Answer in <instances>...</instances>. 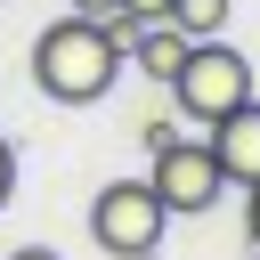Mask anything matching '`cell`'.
<instances>
[{
    "instance_id": "obj_4",
    "label": "cell",
    "mask_w": 260,
    "mask_h": 260,
    "mask_svg": "<svg viewBox=\"0 0 260 260\" xmlns=\"http://www.w3.org/2000/svg\"><path fill=\"white\" fill-rule=\"evenodd\" d=\"M154 162H146V187L162 195V211H211L219 195H228V171H219V154H211V138H162V146H146Z\"/></svg>"
},
{
    "instance_id": "obj_5",
    "label": "cell",
    "mask_w": 260,
    "mask_h": 260,
    "mask_svg": "<svg viewBox=\"0 0 260 260\" xmlns=\"http://www.w3.org/2000/svg\"><path fill=\"white\" fill-rule=\"evenodd\" d=\"M203 138H211V154H219L228 187H252V179H260V98H244L236 114H219Z\"/></svg>"
},
{
    "instance_id": "obj_2",
    "label": "cell",
    "mask_w": 260,
    "mask_h": 260,
    "mask_svg": "<svg viewBox=\"0 0 260 260\" xmlns=\"http://www.w3.org/2000/svg\"><path fill=\"white\" fill-rule=\"evenodd\" d=\"M171 89V106L195 122V130H211L219 114H236L244 98H252V57L219 32V41H187V57H179V73L162 81Z\"/></svg>"
},
{
    "instance_id": "obj_12",
    "label": "cell",
    "mask_w": 260,
    "mask_h": 260,
    "mask_svg": "<svg viewBox=\"0 0 260 260\" xmlns=\"http://www.w3.org/2000/svg\"><path fill=\"white\" fill-rule=\"evenodd\" d=\"M8 260H57V252H49V244H24V252H8Z\"/></svg>"
},
{
    "instance_id": "obj_9",
    "label": "cell",
    "mask_w": 260,
    "mask_h": 260,
    "mask_svg": "<svg viewBox=\"0 0 260 260\" xmlns=\"http://www.w3.org/2000/svg\"><path fill=\"white\" fill-rule=\"evenodd\" d=\"M122 16H138V24H162V16H171V0H122Z\"/></svg>"
},
{
    "instance_id": "obj_11",
    "label": "cell",
    "mask_w": 260,
    "mask_h": 260,
    "mask_svg": "<svg viewBox=\"0 0 260 260\" xmlns=\"http://www.w3.org/2000/svg\"><path fill=\"white\" fill-rule=\"evenodd\" d=\"M114 8H122V0H73V16H98V24H106Z\"/></svg>"
},
{
    "instance_id": "obj_13",
    "label": "cell",
    "mask_w": 260,
    "mask_h": 260,
    "mask_svg": "<svg viewBox=\"0 0 260 260\" xmlns=\"http://www.w3.org/2000/svg\"><path fill=\"white\" fill-rule=\"evenodd\" d=\"M138 260H162V252H138Z\"/></svg>"
},
{
    "instance_id": "obj_10",
    "label": "cell",
    "mask_w": 260,
    "mask_h": 260,
    "mask_svg": "<svg viewBox=\"0 0 260 260\" xmlns=\"http://www.w3.org/2000/svg\"><path fill=\"white\" fill-rule=\"evenodd\" d=\"M8 195H16V146L0 138V211H8Z\"/></svg>"
},
{
    "instance_id": "obj_1",
    "label": "cell",
    "mask_w": 260,
    "mask_h": 260,
    "mask_svg": "<svg viewBox=\"0 0 260 260\" xmlns=\"http://www.w3.org/2000/svg\"><path fill=\"white\" fill-rule=\"evenodd\" d=\"M130 49L98 24V16H57L32 32V89L57 98V106H98L114 81H122Z\"/></svg>"
},
{
    "instance_id": "obj_6",
    "label": "cell",
    "mask_w": 260,
    "mask_h": 260,
    "mask_svg": "<svg viewBox=\"0 0 260 260\" xmlns=\"http://www.w3.org/2000/svg\"><path fill=\"white\" fill-rule=\"evenodd\" d=\"M122 49H130V65H138L146 81H171V73H179V57H187V32H179V24L162 16V24H138V32L122 41Z\"/></svg>"
},
{
    "instance_id": "obj_7",
    "label": "cell",
    "mask_w": 260,
    "mask_h": 260,
    "mask_svg": "<svg viewBox=\"0 0 260 260\" xmlns=\"http://www.w3.org/2000/svg\"><path fill=\"white\" fill-rule=\"evenodd\" d=\"M228 16H236V0H171V24H179L187 41H219Z\"/></svg>"
},
{
    "instance_id": "obj_8",
    "label": "cell",
    "mask_w": 260,
    "mask_h": 260,
    "mask_svg": "<svg viewBox=\"0 0 260 260\" xmlns=\"http://www.w3.org/2000/svg\"><path fill=\"white\" fill-rule=\"evenodd\" d=\"M244 244H252V252H260V179H252V187H244Z\"/></svg>"
},
{
    "instance_id": "obj_3",
    "label": "cell",
    "mask_w": 260,
    "mask_h": 260,
    "mask_svg": "<svg viewBox=\"0 0 260 260\" xmlns=\"http://www.w3.org/2000/svg\"><path fill=\"white\" fill-rule=\"evenodd\" d=\"M162 228H171V211H162V195H154L146 179H106V187L89 195V244L114 252V260L162 252Z\"/></svg>"
}]
</instances>
